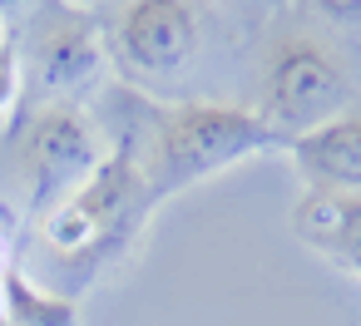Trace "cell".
<instances>
[{
  "instance_id": "obj_3",
  "label": "cell",
  "mask_w": 361,
  "mask_h": 326,
  "mask_svg": "<svg viewBox=\"0 0 361 326\" xmlns=\"http://www.w3.org/2000/svg\"><path fill=\"white\" fill-rule=\"evenodd\" d=\"M104 153H109V144L75 104H40L16 129V158H20L25 188H30V203L40 218L50 208H60L80 183H90L94 168L104 163Z\"/></svg>"
},
{
  "instance_id": "obj_9",
  "label": "cell",
  "mask_w": 361,
  "mask_h": 326,
  "mask_svg": "<svg viewBox=\"0 0 361 326\" xmlns=\"http://www.w3.org/2000/svg\"><path fill=\"white\" fill-rule=\"evenodd\" d=\"M0 316L6 326H80V306L50 287H35L20 262H11L0 277Z\"/></svg>"
},
{
  "instance_id": "obj_5",
  "label": "cell",
  "mask_w": 361,
  "mask_h": 326,
  "mask_svg": "<svg viewBox=\"0 0 361 326\" xmlns=\"http://www.w3.org/2000/svg\"><path fill=\"white\" fill-rule=\"evenodd\" d=\"M20 70L25 80L45 89V104H65L75 89H85L104 70V40L94 15L55 0L50 15H35V40L30 50H20Z\"/></svg>"
},
{
  "instance_id": "obj_6",
  "label": "cell",
  "mask_w": 361,
  "mask_h": 326,
  "mask_svg": "<svg viewBox=\"0 0 361 326\" xmlns=\"http://www.w3.org/2000/svg\"><path fill=\"white\" fill-rule=\"evenodd\" d=\"M198 50V15L188 0H129L114 25V55L134 75H173Z\"/></svg>"
},
{
  "instance_id": "obj_4",
  "label": "cell",
  "mask_w": 361,
  "mask_h": 326,
  "mask_svg": "<svg viewBox=\"0 0 361 326\" xmlns=\"http://www.w3.org/2000/svg\"><path fill=\"white\" fill-rule=\"evenodd\" d=\"M346 109H351V84H346V70L336 65L331 50L312 45V40H287V45L272 50L267 75H262L257 114L287 144L322 129V124H331Z\"/></svg>"
},
{
  "instance_id": "obj_11",
  "label": "cell",
  "mask_w": 361,
  "mask_h": 326,
  "mask_svg": "<svg viewBox=\"0 0 361 326\" xmlns=\"http://www.w3.org/2000/svg\"><path fill=\"white\" fill-rule=\"evenodd\" d=\"M312 6L331 20H361V0H312Z\"/></svg>"
},
{
  "instance_id": "obj_14",
  "label": "cell",
  "mask_w": 361,
  "mask_h": 326,
  "mask_svg": "<svg viewBox=\"0 0 361 326\" xmlns=\"http://www.w3.org/2000/svg\"><path fill=\"white\" fill-rule=\"evenodd\" d=\"M6 40H11V30H6V25H0V45H6Z\"/></svg>"
},
{
  "instance_id": "obj_12",
  "label": "cell",
  "mask_w": 361,
  "mask_h": 326,
  "mask_svg": "<svg viewBox=\"0 0 361 326\" xmlns=\"http://www.w3.org/2000/svg\"><path fill=\"white\" fill-rule=\"evenodd\" d=\"M35 6L40 0H0V25H16V20H25V15H35Z\"/></svg>"
},
{
  "instance_id": "obj_2",
  "label": "cell",
  "mask_w": 361,
  "mask_h": 326,
  "mask_svg": "<svg viewBox=\"0 0 361 326\" xmlns=\"http://www.w3.org/2000/svg\"><path fill=\"white\" fill-rule=\"evenodd\" d=\"M287 153V139L257 114V109H238V104H169L154 114V139L144 153V173L154 198H173L243 158L257 153Z\"/></svg>"
},
{
  "instance_id": "obj_13",
  "label": "cell",
  "mask_w": 361,
  "mask_h": 326,
  "mask_svg": "<svg viewBox=\"0 0 361 326\" xmlns=\"http://www.w3.org/2000/svg\"><path fill=\"white\" fill-rule=\"evenodd\" d=\"M60 6H70V11H85V6H94V0H60Z\"/></svg>"
},
{
  "instance_id": "obj_1",
  "label": "cell",
  "mask_w": 361,
  "mask_h": 326,
  "mask_svg": "<svg viewBox=\"0 0 361 326\" xmlns=\"http://www.w3.org/2000/svg\"><path fill=\"white\" fill-rule=\"evenodd\" d=\"M154 188L144 173V153L134 139L109 144L104 163L90 183H80L60 208L45 213V247L60 267H70L80 282H90L99 267L124 257V247L139 237L144 218L154 213Z\"/></svg>"
},
{
  "instance_id": "obj_7",
  "label": "cell",
  "mask_w": 361,
  "mask_h": 326,
  "mask_svg": "<svg viewBox=\"0 0 361 326\" xmlns=\"http://www.w3.org/2000/svg\"><path fill=\"white\" fill-rule=\"evenodd\" d=\"M307 188L317 193H361V109L336 114L331 124L287 144Z\"/></svg>"
},
{
  "instance_id": "obj_8",
  "label": "cell",
  "mask_w": 361,
  "mask_h": 326,
  "mask_svg": "<svg viewBox=\"0 0 361 326\" xmlns=\"http://www.w3.org/2000/svg\"><path fill=\"white\" fill-rule=\"evenodd\" d=\"M292 227L312 252H322L326 262L361 277V193H317V188H307V198L292 213Z\"/></svg>"
},
{
  "instance_id": "obj_10",
  "label": "cell",
  "mask_w": 361,
  "mask_h": 326,
  "mask_svg": "<svg viewBox=\"0 0 361 326\" xmlns=\"http://www.w3.org/2000/svg\"><path fill=\"white\" fill-rule=\"evenodd\" d=\"M20 89H25V70H20V45L6 40L0 45V114H11L20 104Z\"/></svg>"
}]
</instances>
